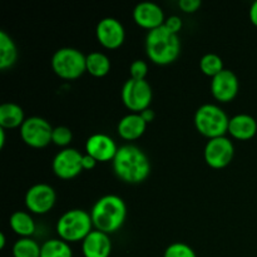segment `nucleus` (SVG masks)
I'll return each instance as SVG.
<instances>
[{
    "instance_id": "nucleus-16",
    "label": "nucleus",
    "mask_w": 257,
    "mask_h": 257,
    "mask_svg": "<svg viewBox=\"0 0 257 257\" xmlns=\"http://www.w3.org/2000/svg\"><path fill=\"white\" fill-rule=\"evenodd\" d=\"M82 252L84 257H109L112 253V241L108 233L93 230L82 241Z\"/></svg>"
},
{
    "instance_id": "nucleus-21",
    "label": "nucleus",
    "mask_w": 257,
    "mask_h": 257,
    "mask_svg": "<svg viewBox=\"0 0 257 257\" xmlns=\"http://www.w3.org/2000/svg\"><path fill=\"white\" fill-rule=\"evenodd\" d=\"M18 60V48L13 38L5 30L0 32V69L12 68Z\"/></svg>"
},
{
    "instance_id": "nucleus-34",
    "label": "nucleus",
    "mask_w": 257,
    "mask_h": 257,
    "mask_svg": "<svg viewBox=\"0 0 257 257\" xmlns=\"http://www.w3.org/2000/svg\"><path fill=\"white\" fill-rule=\"evenodd\" d=\"M5 132H7V130L0 128V148H2V150L5 146Z\"/></svg>"
},
{
    "instance_id": "nucleus-6",
    "label": "nucleus",
    "mask_w": 257,
    "mask_h": 257,
    "mask_svg": "<svg viewBox=\"0 0 257 257\" xmlns=\"http://www.w3.org/2000/svg\"><path fill=\"white\" fill-rule=\"evenodd\" d=\"M50 64L59 78L74 80L87 72V55L75 48H60L53 54Z\"/></svg>"
},
{
    "instance_id": "nucleus-1",
    "label": "nucleus",
    "mask_w": 257,
    "mask_h": 257,
    "mask_svg": "<svg viewBox=\"0 0 257 257\" xmlns=\"http://www.w3.org/2000/svg\"><path fill=\"white\" fill-rule=\"evenodd\" d=\"M112 167L114 175L128 185L145 182L151 173L148 156L133 145H124L118 148L117 155L112 161Z\"/></svg>"
},
{
    "instance_id": "nucleus-17",
    "label": "nucleus",
    "mask_w": 257,
    "mask_h": 257,
    "mask_svg": "<svg viewBox=\"0 0 257 257\" xmlns=\"http://www.w3.org/2000/svg\"><path fill=\"white\" fill-rule=\"evenodd\" d=\"M228 133L238 141H248L257 133V122L255 118L246 113L233 115L228 123Z\"/></svg>"
},
{
    "instance_id": "nucleus-26",
    "label": "nucleus",
    "mask_w": 257,
    "mask_h": 257,
    "mask_svg": "<svg viewBox=\"0 0 257 257\" xmlns=\"http://www.w3.org/2000/svg\"><path fill=\"white\" fill-rule=\"evenodd\" d=\"M163 257H197L195 250L185 242H173L163 252Z\"/></svg>"
},
{
    "instance_id": "nucleus-3",
    "label": "nucleus",
    "mask_w": 257,
    "mask_h": 257,
    "mask_svg": "<svg viewBox=\"0 0 257 257\" xmlns=\"http://www.w3.org/2000/svg\"><path fill=\"white\" fill-rule=\"evenodd\" d=\"M146 54L157 65H168L176 62L181 54L180 37L165 25L151 30L146 37Z\"/></svg>"
},
{
    "instance_id": "nucleus-8",
    "label": "nucleus",
    "mask_w": 257,
    "mask_h": 257,
    "mask_svg": "<svg viewBox=\"0 0 257 257\" xmlns=\"http://www.w3.org/2000/svg\"><path fill=\"white\" fill-rule=\"evenodd\" d=\"M53 127L42 117H29L20 127L23 142L32 148H44L52 143Z\"/></svg>"
},
{
    "instance_id": "nucleus-23",
    "label": "nucleus",
    "mask_w": 257,
    "mask_h": 257,
    "mask_svg": "<svg viewBox=\"0 0 257 257\" xmlns=\"http://www.w3.org/2000/svg\"><path fill=\"white\" fill-rule=\"evenodd\" d=\"M40 257H73V250L65 241L52 238L42 245Z\"/></svg>"
},
{
    "instance_id": "nucleus-12",
    "label": "nucleus",
    "mask_w": 257,
    "mask_h": 257,
    "mask_svg": "<svg viewBox=\"0 0 257 257\" xmlns=\"http://www.w3.org/2000/svg\"><path fill=\"white\" fill-rule=\"evenodd\" d=\"M95 37L105 49H118L125 40V30L122 23L115 18H103L95 28Z\"/></svg>"
},
{
    "instance_id": "nucleus-22",
    "label": "nucleus",
    "mask_w": 257,
    "mask_h": 257,
    "mask_svg": "<svg viewBox=\"0 0 257 257\" xmlns=\"http://www.w3.org/2000/svg\"><path fill=\"white\" fill-rule=\"evenodd\" d=\"M87 72L95 78H103L110 72V60L104 53L92 52L87 55Z\"/></svg>"
},
{
    "instance_id": "nucleus-13",
    "label": "nucleus",
    "mask_w": 257,
    "mask_h": 257,
    "mask_svg": "<svg viewBox=\"0 0 257 257\" xmlns=\"http://www.w3.org/2000/svg\"><path fill=\"white\" fill-rule=\"evenodd\" d=\"M240 82L232 70L223 69L216 77L211 78V93L220 103L232 102L238 94Z\"/></svg>"
},
{
    "instance_id": "nucleus-33",
    "label": "nucleus",
    "mask_w": 257,
    "mask_h": 257,
    "mask_svg": "<svg viewBox=\"0 0 257 257\" xmlns=\"http://www.w3.org/2000/svg\"><path fill=\"white\" fill-rule=\"evenodd\" d=\"M248 14H250L251 23H252L255 27H257V0L252 3V5H251V8H250V13H248Z\"/></svg>"
},
{
    "instance_id": "nucleus-30",
    "label": "nucleus",
    "mask_w": 257,
    "mask_h": 257,
    "mask_svg": "<svg viewBox=\"0 0 257 257\" xmlns=\"http://www.w3.org/2000/svg\"><path fill=\"white\" fill-rule=\"evenodd\" d=\"M182 20H181L180 17L177 15H171V17L166 18V22H165V27L167 28L168 30H171L172 33L175 34H178L182 29Z\"/></svg>"
},
{
    "instance_id": "nucleus-29",
    "label": "nucleus",
    "mask_w": 257,
    "mask_h": 257,
    "mask_svg": "<svg viewBox=\"0 0 257 257\" xmlns=\"http://www.w3.org/2000/svg\"><path fill=\"white\" fill-rule=\"evenodd\" d=\"M202 5V3L200 0H180L178 2V7L186 14H192V13H196L200 7Z\"/></svg>"
},
{
    "instance_id": "nucleus-27",
    "label": "nucleus",
    "mask_w": 257,
    "mask_h": 257,
    "mask_svg": "<svg viewBox=\"0 0 257 257\" xmlns=\"http://www.w3.org/2000/svg\"><path fill=\"white\" fill-rule=\"evenodd\" d=\"M73 140V133L70 128L65 127V125H58V127L53 128L52 135V143H54L58 147H65L70 145Z\"/></svg>"
},
{
    "instance_id": "nucleus-11",
    "label": "nucleus",
    "mask_w": 257,
    "mask_h": 257,
    "mask_svg": "<svg viewBox=\"0 0 257 257\" xmlns=\"http://www.w3.org/2000/svg\"><path fill=\"white\" fill-rule=\"evenodd\" d=\"M82 158L83 155L75 148H64L53 158V172L62 180L75 178L83 171Z\"/></svg>"
},
{
    "instance_id": "nucleus-2",
    "label": "nucleus",
    "mask_w": 257,
    "mask_h": 257,
    "mask_svg": "<svg viewBox=\"0 0 257 257\" xmlns=\"http://www.w3.org/2000/svg\"><path fill=\"white\" fill-rule=\"evenodd\" d=\"M93 226L102 232L114 233L124 225L127 218V205L117 195H105L95 201L90 210Z\"/></svg>"
},
{
    "instance_id": "nucleus-7",
    "label": "nucleus",
    "mask_w": 257,
    "mask_h": 257,
    "mask_svg": "<svg viewBox=\"0 0 257 257\" xmlns=\"http://www.w3.org/2000/svg\"><path fill=\"white\" fill-rule=\"evenodd\" d=\"M123 104L131 110V113H141L151 108L153 92L147 80H136L130 78L123 84L120 92Z\"/></svg>"
},
{
    "instance_id": "nucleus-32",
    "label": "nucleus",
    "mask_w": 257,
    "mask_h": 257,
    "mask_svg": "<svg viewBox=\"0 0 257 257\" xmlns=\"http://www.w3.org/2000/svg\"><path fill=\"white\" fill-rule=\"evenodd\" d=\"M140 114L142 115V118L146 120V123H147V124L152 123L156 118V113L152 108H147V109H145L143 112H141Z\"/></svg>"
},
{
    "instance_id": "nucleus-19",
    "label": "nucleus",
    "mask_w": 257,
    "mask_h": 257,
    "mask_svg": "<svg viewBox=\"0 0 257 257\" xmlns=\"http://www.w3.org/2000/svg\"><path fill=\"white\" fill-rule=\"evenodd\" d=\"M24 110L17 103H3L0 105V128L4 130H14L22 127L24 120Z\"/></svg>"
},
{
    "instance_id": "nucleus-5",
    "label": "nucleus",
    "mask_w": 257,
    "mask_h": 257,
    "mask_svg": "<svg viewBox=\"0 0 257 257\" xmlns=\"http://www.w3.org/2000/svg\"><path fill=\"white\" fill-rule=\"evenodd\" d=\"M193 120L197 132L208 140L225 137L228 133L230 118L222 108L216 104L206 103L198 107Z\"/></svg>"
},
{
    "instance_id": "nucleus-25",
    "label": "nucleus",
    "mask_w": 257,
    "mask_h": 257,
    "mask_svg": "<svg viewBox=\"0 0 257 257\" xmlns=\"http://www.w3.org/2000/svg\"><path fill=\"white\" fill-rule=\"evenodd\" d=\"M200 69L207 77H216L218 73L222 72L225 69L223 67L222 58L220 55L215 54V53H208L205 54L200 60Z\"/></svg>"
},
{
    "instance_id": "nucleus-10",
    "label": "nucleus",
    "mask_w": 257,
    "mask_h": 257,
    "mask_svg": "<svg viewBox=\"0 0 257 257\" xmlns=\"http://www.w3.org/2000/svg\"><path fill=\"white\" fill-rule=\"evenodd\" d=\"M233 156H235V147L232 141L228 140L227 137L208 140L203 151L206 163L215 170H222L227 167L232 162Z\"/></svg>"
},
{
    "instance_id": "nucleus-28",
    "label": "nucleus",
    "mask_w": 257,
    "mask_h": 257,
    "mask_svg": "<svg viewBox=\"0 0 257 257\" xmlns=\"http://www.w3.org/2000/svg\"><path fill=\"white\" fill-rule=\"evenodd\" d=\"M130 74L132 79L145 80L148 74V65L145 60L136 59L130 65Z\"/></svg>"
},
{
    "instance_id": "nucleus-14",
    "label": "nucleus",
    "mask_w": 257,
    "mask_h": 257,
    "mask_svg": "<svg viewBox=\"0 0 257 257\" xmlns=\"http://www.w3.org/2000/svg\"><path fill=\"white\" fill-rule=\"evenodd\" d=\"M114 140L105 133H94L85 142V153L97 162H112L118 151Z\"/></svg>"
},
{
    "instance_id": "nucleus-4",
    "label": "nucleus",
    "mask_w": 257,
    "mask_h": 257,
    "mask_svg": "<svg viewBox=\"0 0 257 257\" xmlns=\"http://www.w3.org/2000/svg\"><path fill=\"white\" fill-rule=\"evenodd\" d=\"M90 212L82 208H73L63 213L57 222V233L60 240L68 243L83 241L93 231Z\"/></svg>"
},
{
    "instance_id": "nucleus-20",
    "label": "nucleus",
    "mask_w": 257,
    "mask_h": 257,
    "mask_svg": "<svg viewBox=\"0 0 257 257\" xmlns=\"http://www.w3.org/2000/svg\"><path fill=\"white\" fill-rule=\"evenodd\" d=\"M10 228L14 231L20 237H32L35 233V226L34 220H33L32 215L27 211H15L12 213L9 220Z\"/></svg>"
},
{
    "instance_id": "nucleus-24",
    "label": "nucleus",
    "mask_w": 257,
    "mask_h": 257,
    "mask_svg": "<svg viewBox=\"0 0 257 257\" xmlns=\"http://www.w3.org/2000/svg\"><path fill=\"white\" fill-rule=\"evenodd\" d=\"M42 246L32 237H20L13 245L14 257H40Z\"/></svg>"
},
{
    "instance_id": "nucleus-35",
    "label": "nucleus",
    "mask_w": 257,
    "mask_h": 257,
    "mask_svg": "<svg viewBox=\"0 0 257 257\" xmlns=\"http://www.w3.org/2000/svg\"><path fill=\"white\" fill-rule=\"evenodd\" d=\"M5 242H7V238H5L4 232H2L0 233V248H2V250H4Z\"/></svg>"
},
{
    "instance_id": "nucleus-31",
    "label": "nucleus",
    "mask_w": 257,
    "mask_h": 257,
    "mask_svg": "<svg viewBox=\"0 0 257 257\" xmlns=\"http://www.w3.org/2000/svg\"><path fill=\"white\" fill-rule=\"evenodd\" d=\"M97 161L94 160V158L92 157V156H89V155H87V153H85V155H83V158H82V166H83V171L84 170H93V168L95 167V166H97Z\"/></svg>"
},
{
    "instance_id": "nucleus-18",
    "label": "nucleus",
    "mask_w": 257,
    "mask_h": 257,
    "mask_svg": "<svg viewBox=\"0 0 257 257\" xmlns=\"http://www.w3.org/2000/svg\"><path fill=\"white\" fill-rule=\"evenodd\" d=\"M147 125L148 124L140 113H130L120 118L117 125V131L119 137L124 141H136L145 135Z\"/></svg>"
},
{
    "instance_id": "nucleus-15",
    "label": "nucleus",
    "mask_w": 257,
    "mask_h": 257,
    "mask_svg": "<svg viewBox=\"0 0 257 257\" xmlns=\"http://www.w3.org/2000/svg\"><path fill=\"white\" fill-rule=\"evenodd\" d=\"M133 20L138 27L151 32L165 25L166 17L160 5L156 3L143 2L136 5L133 9Z\"/></svg>"
},
{
    "instance_id": "nucleus-9",
    "label": "nucleus",
    "mask_w": 257,
    "mask_h": 257,
    "mask_svg": "<svg viewBox=\"0 0 257 257\" xmlns=\"http://www.w3.org/2000/svg\"><path fill=\"white\" fill-rule=\"evenodd\" d=\"M24 202L30 213L45 215L54 207L57 202V193L48 183H37L27 191Z\"/></svg>"
}]
</instances>
